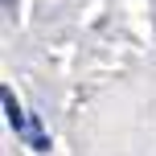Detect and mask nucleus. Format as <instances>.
<instances>
[{"label":"nucleus","mask_w":156,"mask_h":156,"mask_svg":"<svg viewBox=\"0 0 156 156\" xmlns=\"http://www.w3.org/2000/svg\"><path fill=\"white\" fill-rule=\"evenodd\" d=\"M0 99H4V115H8V123H12V132H16V136H25L29 115H25V107L16 103V90H12V86H4V90H0Z\"/></svg>","instance_id":"obj_1"}]
</instances>
